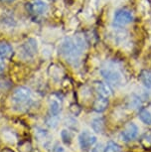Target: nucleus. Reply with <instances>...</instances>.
<instances>
[{
  "instance_id": "nucleus-5",
  "label": "nucleus",
  "mask_w": 151,
  "mask_h": 152,
  "mask_svg": "<svg viewBox=\"0 0 151 152\" xmlns=\"http://www.w3.org/2000/svg\"><path fill=\"white\" fill-rule=\"evenodd\" d=\"M38 51V45L35 39L30 38L26 40L21 46V53L26 58H33Z\"/></svg>"
},
{
  "instance_id": "nucleus-15",
  "label": "nucleus",
  "mask_w": 151,
  "mask_h": 152,
  "mask_svg": "<svg viewBox=\"0 0 151 152\" xmlns=\"http://www.w3.org/2000/svg\"><path fill=\"white\" fill-rule=\"evenodd\" d=\"M49 111L51 115H59L60 111H61V104L58 100L52 99L50 102V107H49Z\"/></svg>"
},
{
  "instance_id": "nucleus-25",
  "label": "nucleus",
  "mask_w": 151,
  "mask_h": 152,
  "mask_svg": "<svg viewBox=\"0 0 151 152\" xmlns=\"http://www.w3.org/2000/svg\"><path fill=\"white\" fill-rule=\"evenodd\" d=\"M52 152H66V151H65V149L63 146H61L60 144H57L55 147L53 148Z\"/></svg>"
},
{
  "instance_id": "nucleus-28",
  "label": "nucleus",
  "mask_w": 151,
  "mask_h": 152,
  "mask_svg": "<svg viewBox=\"0 0 151 152\" xmlns=\"http://www.w3.org/2000/svg\"><path fill=\"white\" fill-rule=\"evenodd\" d=\"M1 152H14V151H12L11 149H4V150H2Z\"/></svg>"
},
{
  "instance_id": "nucleus-10",
  "label": "nucleus",
  "mask_w": 151,
  "mask_h": 152,
  "mask_svg": "<svg viewBox=\"0 0 151 152\" xmlns=\"http://www.w3.org/2000/svg\"><path fill=\"white\" fill-rule=\"evenodd\" d=\"M73 39H74L75 44L77 45V47H78L82 52H84L88 47V41H87L85 36L82 33H77L75 34Z\"/></svg>"
},
{
  "instance_id": "nucleus-4",
  "label": "nucleus",
  "mask_w": 151,
  "mask_h": 152,
  "mask_svg": "<svg viewBox=\"0 0 151 152\" xmlns=\"http://www.w3.org/2000/svg\"><path fill=\"white\" fill-rule=\"evenodd\" d=\"M133 20V14L131 11L126 9H119L115 11L113 15V24L117 27H123L131 23Z\"/></svg>"
},
{
  "instance_id": "nucleus-26",
  "label": "nucleus",
  "mask_w": 151,
  "mask_h": 152,
  "mask_svg": "<svg viewBox=\"0 0 151 152\" xmlns=\"http://www.w3.org/2000/svg\"><path fill=\"white\" fill-rule=\"evenodd\" d=\"M5 59L3 58H0V74L4 71V68H5Z\"/></svg>"
},
{
  "instance_id": "nucleus-16",
  "label": "nucleus",
  "mask_w": 151,
  "mask_h": 152,
  "mask_svg": "<svg viewBox=\"0 0 151 152\" xmlns=\"http://www.w3.org/2000/svg\"><path fill=\"white\" fill-rule=\"evenodd\" d=\"M139 118L141 119V121L145 123L147 125L151 124V113L145 108H141L139 110Z\"/></svg>"
},
{
  "instance_id": "nucleus-1",
  "label": "nucleus",
  "mask_w": 151,
  "mask_h": 152,
  "mask_svg": "<svg viewBox=\"0 0 151 152\" xmlns=\"http://www.w3.org/2000/svg\"><path fill=\"white\" fill-rule=\"evenodd\" d=\"M60 54L67 60L70 64L76 65L79 62L80 57L82 55V51L77 47L73 38L67 37L62 41L59 47Z\"/></svg>"
},
{
  "instance_id": "nucleus-20",
  "label": "nucleus",
  "mask_w": 151,
  "mask_h": 152,
  "mask_svg": "<svg viewBox=\"0 0 151 152\" xmlns=\"http://www.w3.org/2000/svg\"><path fill=\"white\" fill-rule=\"evenodd\" d=\"M128 104H129V107L131 108H137L140 107V99L133 94V96H131V97H130Z\"/></svg>"
},
{
  "instance_id": "nucleus-14",
  "label": "nucleus",
  "mask_w": 151,
  "mask_h": 152,
  "mask_svg": "<svg viewBox=\"0 0 151 152\" xmlns=\"http://www.w3.org/2000/svg\"><path fill=\"white\" fill-rule=\"evenodd\" d=\"M140 81L147 88H151V71L143 70L140 73Z\"/></svg>"
},
{
  "instance_id": "nucleus-21",
  "label": "nucleus",
  "mask_w": 151,
  "mask_h": 152,
  "mask_svg": "<svg viewBox=\"0 0 151 152\" xmlns=\"http://www.w3.org/2000/svg\"><path fill=\"white\" fill-rule=\"evenodd\" d=\"M35 135L36 137L38 138L39 140H41V139H44V138H46L47 135H48V133H47V131L46 130H44V129H42V128H38L36 131H35Z\"/></svg>"
},
{
  "instance_id": "nucleus-2",
  "label": "nucleus",
  "mask_w": 151,
  "mask_h": 152,
  "mask_svg": "<svg viewBox=\"0 0 151 152\" xmlns=\"http://www.w3.org/2000/svg\"><path fill=\"white\" fill-rule=\"evenodd\" d=\"M101 75L102 76V78L107 81V83H109V85H113L115 87L120 86L122 80H123L122 74L113 66H107V67L101 68Z\"/></svg>"
},
{
  "instance_id": "nucleus-23",
  "label": "nucleus",
  "mask_w": 151,
  "mask_h": 152,
  "mask_svg": "<svg viewBox=\"0 0 151 152\" xmlns=\"http://www.w3.org/2000/svg\"><path fill=\"white\" fill-rule=\"evenodd\" d=\"M145 141H146V143H144V144L146 146L151 145V132L144 134V136L142 137V142H145Z\"/></svg>"
},
{
  "instance_id": "nucleus-11",
  "label": "nucleus",
  "mask_w": 151,
  "mask_h": 152,
  "mask_svg": "<svg viewBox=\"0 0 151 152\" xmlns=\"http://www.w3.org/2000/svg\"><path fill=\"white\" fill-rule=\"evenodd\" d=\"M13 55V49L6 42H0V58L9 59Z\"/></svg>"
},
{
  "instance_id": "nucleus-29",
  "label": "nucleus",
  "mask_w": 151,
  "mask_h": 152,
  "mask_svg": "<svg viewBox=\"0 0 151 152\" xmlns=\"http://www.w3.org/2000/svg\"><path fill=\"white\" fill-rule=\"evenodd\" d=\"M48 1H50V2H54V1H56V0H48Z\"/></svg>"
},
{
  "instance_id": "nucleus-6",
  "label": "nucleus",
  "mask_w": 151,
  "mask_h": 152,
  "mask_svg": "<svg viewBox=\"0 0 151 152\" xmlns=\"http://www.w3.org/2000/svg\"><path fill=\"white\" fill-rule=\"evenodd\" d=\"M137 135H138V127L133 122H129L128 124L125 125V127L120 133L122 140H124L126 142L135 139Z\"/></svg>"
},
{
  "instance_id": "nucleus-22",
  "label": "nucleus",
  "mask_w": 151,
  "mask_h": 152,
  "mask_svg": "<svg viewBox=\"0 0 151 152\" xmlns=\"http://www.w3.org/2000/svg\"><path fill=\"white\" fill-rule=\"evenodd\" d=\"M70 110H71V113L74 114V115H78V114L81 113V107H80L78 104H72L70 107Z\"/></svg>"
},
{
  "instance_id": "nucleus-27",
  "label": "nucleus",
  "mask_w": 151,
  "mask_h": 152,
  "mask_svg": "<svg viewBox=\"0 0 151 152\" xmlns=\"http://www.w3.org/2000/svg\"><path fill=\"white\" fill-rule=\"evenodd\" d=\"M2 2H6V3H11V2H13L14 0H1Z\"/></svg>"
},
{
  "instance_id": "nucleus-9",
  "label": "nucleus",
  "mask_w": 151,
  "mask_h": 152,
  "mask_svg": "<svg viewBox=\"0 0 151 152\" xmlns=\"http://www.w3.org/2000/svg\"><path fill=\"white\" fill-rule=\"evenodd\" d=\"M107 107H109V99H107V97L98 96V99L93 102V110H95L96 113H104L107 108Z\"/></svg>"
},
{
  "instance_id": "nucleus-7",
  "label": "nucleus",
  "mask_w": 151,
  "mask_h": 152,
  "mask_svg": "<svg viewBox=\"0 0 151 152\" xmlns=\"http://www.w3.org/2000/svg\"><path fill=\"white\" fill-rule=\"evenodd\" d=\"M96 142V137L89 131L85 130L79 135V143L82 149H89Z\"/></svg>"
},
{
  "instance_id": "nucleus-13",
  "label": "nucleus",
  "mask_w": 151,
  "mask_h": 152,
  "mask_svg": "<svg viewBox=\"0 0 151 152\" xmlns=\"http://www.w3.org/2000/svg\"><path fill=\"white\" fill-rule=\"evenodd\" d=\"M104 119L102 117H98L92 121V127L96 133H101L104 130Z\"/></svg>"
},
{
  "instance_id": "nucleus-24",
  "label": "nucleus",
  "mask_w": 151,
  "mask_h": 152,
  "mask_svg": "<svg viewBox=\"0 0 151 152\" xmlns=\"http://www.w3.org/2000/svg\"><path fill=\"white\" fill-rule=\"evenodd\" d=\"M87 152H104V149H102L101 144H98V145L96 146V147L89 148Z\"/></svg>"
},
{
  "instance_id": "nucleus-3",
  "label": "nucleus",
  "mask_w": 151,
  "mask_h": 152,
  "mask_svg": "<svg viewBox=\"0 0 151 152\" xmlns=\"http://www.w3.org/2000/svg\"><path fill=\"white\" fill-rule=\"evenodd\" d=\"M11 99L16 105L25 107L31 100V91L26 87H18L13 91Z\"/></svg>"
},
{
  "instance_id": "nucleus-18",
  "label": "nucleus",
  "mask_w": 151,
  "mask_h": 152,
  "mask_svg": "<svg viewBox=\"0 0 151 152\" xmlns=\"http://www.w3.org/2000/svg\"><path fill=\"white\" fill-rule=\"evenodd\" d=\"M58 122H59V118H58V115H50L46 118V124L50 127H56L58 125Z\"/></svg>"
},
{
  "instance_id": "nucleus-8",
  "label": "nucleus",
  "mask_w": 151,
  "mask_h": 152,
  "mask_svg": "<svg viewBox=\"0 0 151 152\" xmlns=\"http://www.w3.org/2000/svg\"><path fill=\"white\" fill-rule=\"evenodd\" d=\"M93 88H95L96 93L98 94V96H101L109 97L112 94V88H110V86L109 84H107V83L96 81L95 84H93Z\"/></svg>"
},
{
  "instance_id": "nucleus-17",
  "label": "nucleus",
  "mask_w": 151,
  "mask_h": 152,
  "mask_svg": "<svg viewBox=\"0 0 151 152\" xmlns=\"http://www.w3.org/2000/svg\"><path fill=\"white\" fill-rule=\"evenodd\" d=\"M121 151H122V149L120 147V145L113 141L107 142V146H105L104 149V152H121Z\"/></svg>"
},
{
  "instance_id": "nucleus-19",
  "label": "nucleus",
  "mask_w": 151,
  "mask_h": 152,
  "mask_svg": "<svg viewBox=\"0 0 151 152\" xmlns=\"http://www.w3.org/2000/svg\"><path fill=\"white\" fill-rule=\"evenodd\" d=\"M61 137H62L63 142H64L65 144H70V143L72 142V134H71L69 130H67V129L62 130Z\"/></svg>"
},
{
  "instance_id": "nucleus-12",
  "label": "nucleus",
  "mask_w": 151,
  "mask_h": 152,
  "mask_svg": "<svg viewBox=\"0 0 151 152\" xmlns=\"http://www.w3.org/2000/svg\"><path fill=\"white\" fill-rule=\"evenodd\" d=\"M31 8H32V11L34 13L40 15V14H44L46 12L48 9V6L46 3H44V2L42 1V0H36V1L33 2Z\"/></svg>"
}]
</instances>
